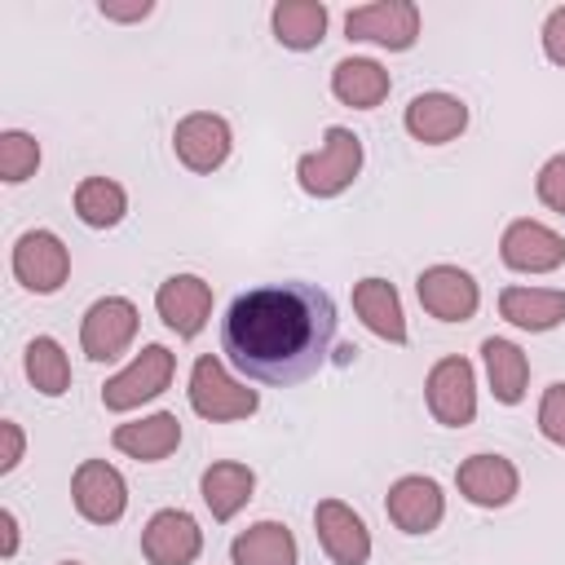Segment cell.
I'll return each instance as SVG.
<instances>
[{"mask_svg": "<svg viewBox=\"0 0 565 565\" xmlns=\"http://www.w3.org/2000/svg\"><path fill=\"white\" fill-rule=\"evenodd\" d=\"M335 344V305L313 282H265L243 291L225 322L221 349L243 380L256 384H300L309 380Z\"/></svg>", "mask_w": 565, "mask_h": 565, "instance_id": "cell-1", "label": "cell"}, {"mask_svg": "<svg viewBox=\"0 0 565 565\" xmlns=\"http://www.w3.org/2000/svg\"><path fill=\"white\" fill-rule=\"evenodd\" d=\"M358 172H362V141H358L353 128H340V124H331L322 132V146L309 150V154H300V163H296V181L313 199L344 194Z\"/></svg>", "mask_w": 565, "mask_h": 565, "instance_id": "cell-2", "label": "cell"}, {"mask_svg": "<svg viewBox=\"0 0 565 565\" xmlns=\"http://www.w3.org/2000/svg\"><path fill=\"white\" fill-rule=\"evenodd\" d=\"M190 406H194V415L221 424V419H247L260 406V397H256V388L230 380V371L212 353H203L190 371Z\"/></svg>", "mask_w": 565, "mask_h": 565, "instance_id": "cell-3", "label": "cell"}, {"mask_svg": "<svg viewBox=\"0 0 565 565\" xmlns=\"http://www.w3.org/2000/svg\"><path fill=\"white\" fill-rule=\"evenodd\" d=\"M172 366H177V362H172V353H168L163 344H146L119 375H110V380L102 384L106 411H132V406L159 397V393L172 384Z\"/></svg>", "mask_w": 565, "mask_h": 565, "instance_id": "cell-4", "label": "cell"}, {"mask_svg": "<svg viewBox=\"0 0 565 565\" xmlns=\"http://www.w3.org/2000/svg\"><path fill=\"white\" fill-rule=\"evenodd\" d=\"M424 397H428V411H433L437 424H446V428L472 424V415H477V375H472V362L468 358H441L428 371Z\"/></svg>", "mask_w": 565, "mask_h": 565, "instance_id": "cell-5", "label": "cell"}, {"mask_svg": "<svg viewBox=\"0 0 565 565\" xmlns=\"http://www.w3.org/2000/svg\"><path fill=\"white\" fill-rule=\"evenodd\" d=\"M349 40H371L384 49H411L419 35V4L411 0H375L362 9H349L344 18Z\"/></svg>", "mask_w": 565, "mask_h": 565, "instance_id": "cell-6", "label": "cell"}, {"mask_svg": "<svg viewBox=\"0 0 565 565\" xmlns=\"http://www.w3.org/2000/svg\"><path fill=\"white\" fill-rule=\"evenodd\" d=\"M71 274V252L62 247L57 234L49 230H26L18 243H13V278L26 287V291H57Z\"/></svg>", "mask_w": 565, "mask_h": 565, "instance_id": "cell-7", "label": "cell"}, {"mask_svg": "<svg viewBox=\"0 0 565 565\" xmlns=\"http://www.w3.org/2000/svg\"><path fill=\"white\" fill-rule=\"evenodd\" d=\"M137 335V305L124 296H106L97 305H88L84 322H79V344L93 362H110L119 358Z\"/></svg>", "mask_w": 565, "mask_h": 565, "instance_id": "cell-8", "label": "cell"}, {"mask_svg": "<svg viewBox=\"0 0 565 565\" xmlns=\"http://www.w3.org/2000/svg\"><path fill=\"white\" fill-rule=\"evenodd\" d=\"M499 256L508 269L516 274H552L556 265H565V238L556 230H547L543 221H512L499 238Z\"/></svg>", "mask_w": 565, "mask_h": 565, "instance_id": "cell-9", "label": "cell"}, {"mask_svg": "<svg viewBox=\"0 0 565 565\" xmlns=\"http://www.w3.org/2000/svg\"><path fill=\"white\" fill-rule=\"evenodd\" d=\"M71 494H75L79 516L93 525H115L128 508V486L106 459H84L71 477Z\"/></svg>", "mask_w": 565, "mask_h": 565, "instance_id": "cell-10", "label": "cell"}, {"mask_svg": "<svg viewBox=\"0 0 565 565\" xmlns=\"http://www.w3.org/2000/svg\"><path fill=\"white\" fill-rule=\"evenodd\" d=\"M230 124L212 110H194L172 128V150L190 172H216L230 159Z\"/></svg>", "mask_w": 565, "mask_h": 565, "instance_id": "cell-11", "label": "cell"}, {"mask_svg": "<svg viewBox=\"0 0 565 565\" xmlns=\"http://www.w3.org/2000/svg\"><path fill=\"white\" fill-rule=\"evenodd\" d=\"M415 291H419V305L433 318H441V322H468L477 313V305H481L477 278L468 269H459V265H433V269H424L419 282H415Z\"/></svg>", "mask_w": 565, "mask_h": 565, "instance_id": "cell-12", "label": "cell"}, {"mask_svg": "<svg viewBox=\"0 0 565 565\" xmlns=\"http://www.w3.org/2000/svg\"><path fill=\"white\" fill-rule=\"evenodd\" d=\"M203 547V530L190 512L181 508H163L146 521L141 530V552L150 565H190Z\"/></svg>", "mask_w": 565, "mask_h": 565, "instance_id": "cell-13", "label": "cell"}, {"mask_svg": "<svg viewBox=\"0 0 565 565\" xmlns=\"http://www.w3.org/2000/svg\"><path fill=\"white\" fill-rule=\"evenodd\" d=\"M313 530H318V543L322 552L335 561V565H366L371 556V534L362 525V516L340 503V499H322L313 508Z\"/></svg>", "mask_w": 565, "mask_h": 565, "instance_id": "cell-14", "label": "cell"}, {"mask_svg": "<svg viewBox=\"0 0 565 565\" xmlns=\"http://www.w3.org/2000/svg\"><path fill=\"white\" fill-rule=\"evenodd\" d=\"M154 309L177 335H199L212 318V287L199 274H172L159 282Z\"/></svg>", "mask_w": 565, "mask_h": 565, "instance_id": "cell-15", "label": "cell"}, {"mask_svg": "<svg viewBox=\"0 0 565 565\" xmlns=\"http://www.w3.org/2000/svg\"><path fill=\"white\" fill-rule=\"evenodd\" d=\"M384 508H388V521H393L397 530H406V534H428V530H437V521L446 516V494H441V486H437L433 477H402V481H393Z\"/></svg>", "mask_w": 565, "mask_h": 565, "instance_id": "cell-16", "label": "cell"}, {"mask_svg": "<svg viewBox=\"0 0 565 565\" xmlns=\"http://www.w3.org/2000/svg\"><path fill=\"white\" fill-rule=\"evenodd\" d=\"M455 481H459V494L468 503H477V508H503V503H512V494L521 486L512 459H503V455H472V459H463Z\"/></svg>", "mask_w": 565, "mask_h": 565, "instance_id": "cell-17", "label": "cell"}, {"mask_svg": "<svg viewBox=\"0 0 565 565\" xmlns=\"http://www.w3.org/2000/svg\"><path fill=\"white\" fill-rule=\"evenodd\" d=\"M468 128V106L450 93H419L406 106V132L424 146H441L455 141Z\"/></svg>", "mask_w": 565, "mask_h": 565, "instance_id": "cell-18", "label": "cell"}, {"mask_svg": "<svg viewBox=\"0 0 565 565\" xmlns=\"http://www.w3.org/2000/svg\"><path fill=\"white\" fill-rule=\"evenodd\" d=\"M499 313L521 331H552L565 322V291L561 287H503Z\"/></svg>", "mask_w": 565, "mask_h": 565, "instance_id": "cell-19", "label": "cell"}, {"mask_svg": "<svg viewBox=\"0 0 565 565\" xmlns=\"http://www.w3.org/2000/svg\"><path fill=\"white\" fill-rule=\"evenodd\" d=\"M331 93L353 110H375L388 97V71L375 57H344L331 71Z\"/></svg>", "mask_w": 565, "mask_h": 565, "instance_id": "cell-20", "label": "cell"}, {"mask_svg": "<svg viewBox=\"0 0 565 565\" xmlns=\"http://www.w3.org/2000/svg\"><path fill=\"white\" fill-rule=\"evenodd\" d=\"M353 309H358V318H362L380 340H393V344L406 340L402 300H397V291H393L388 278H362V282H353Z\"/></svg>", "mask_w": 565, "mask_h": 565, "instance_id": "cell-21", "label": "cell"}, {"mask_svg": "<svg viewBox=\"0 0 565 565\" xmlns=\"http://www.w3.org/2000/svg\"><path fill=\"white\" fill-rule=\"evenodd\" d=\"M177 441H181V419L172 411H159V415H146L137 424H119L115 428V446L124 455H132V459H146V463L168 459L177 450Z\"/></svg>", "mask_w": 565, "mask_h": 565, "instance_id": "cell-22", "label": "cell"}, {"mask_svg": "<svg viewBox=\"0 0 565 565\" xmlns=\"http://www.w3.org/2000/svg\"><path fill=\"white\" fill-rule=\"evenodd\" d=\"M234 565H296V539L282 521H256L230 543Z\"/></svg>", "mask_w": 565, "mask_h": 565, "instance_id": "cell-23", "label": "cell"}, {"mask_svg": "<svg viewBox=\"0 0 565 565\" xmlns=\"http://www.w3.org/2000/svg\"><path fill=\"white\" fill-rule=\"evenodd\" d=\"M481 358H486V375H490V393L503 402V406H516L525 397V384H530V362L525 353L503 340V335H490L481 340Z\"/></svg>", "mask_w": 565, "mask_h": 565, "instance_id": "cell-24", "label": "cell"}, {"mask_svg": "<svg viewBox=\"0 0 565 565\" xmlns=\"http://www.w3.org/2000/svg\"><path fill=\"white\" fill-rule=\"evenodd\" d=\"M199 490H203L207 512H212L216 521H230V516L252 499V490H256V472H252L247 463L225 459V463H212V468L203 472Z\"/></svg>", "mask_w": 565, "mask_h": 565, "instance_id": "cell-25", "label": "cell"}, {"mask_svg": "<svg viewBox=\"0 0 565 565\" xmlns=\"http://www.w3.org/2000/svg\"><path fill=\"white\" fill-rule=\"evenodd\" d=\"M269 22H274V35H278L282 49L305 53V49H318L322 35H327V4H318V0H282V4H274Z\"/></svg>", "mask_w": 565, "mask_h": 565, "instance_id": "cell-26", "label": "cell"}, {"mask_svg": "<svg viewBox=\"0 0 565 565\" xmlns=\"http://www.w3.org/2000/svg\"><path fill=\"white\" fill-rule=\"evenodd\" d=\"M75 212H79L84 225H93V230H110V225L124 221V212H128V194H124V185L110 181V177H84V181L75 185Z\"/></svg>", "mask_w": 565, "mask_h": 565, "instance_id": "cell-27", "label": "cell"}, {"mask_svg": "<svg viewBox=\"0 0 565 565\" xmlns=\"http://www.w3.org/2000/svg\"><path fill=\"white\" fill-rule=\"evenodd\" d=\"M26 375L49 397H57V393L71 388V362H66V353H62V344L53 335H35L26 344Z\"/></svg>", "mask_w": 565, "mask_h": 565, "instance_id": "cell-28", "label": "cell"}, {"mask_svg": "<svg viewBox=\"0 0 565 565\" xmlns=\"http://www.w3.org/2000/svg\"><path fill=\"white\" fill-rule=\"evenodd\" d=\"M35 168H40V141L31 132H18V128L0 132V177L9 185H18V181L35 177Z\"/></svg>", "mask_w": 565, "mask_h": 565, "instance_id": "cell-29", "label": "cell"}, {"mask_svg": "<svg viewBox=\"0 0 565 565\" xmlns=\"http://www.w3.org/2000/svg\"><path fill=\"white\" fill-rule=\"evenodd\" d=\"M539 433L556 446H565V384H552L539 402Z\"/></svg>", "mask_w": 565, "mask_h": 565, "instance_id": "cell-30", "label": "cell"}, {"mask_svg": "<svg viewBox=\"0 0 565 565\" xmlns=\"http://www.w3.org/2000/svg\"><path fill=\"white\" fill-rule=\"evenodd\" d=\"M534 190H539V199H543L552 212H561V216H565V154H552V159L539 168Z\"/></svg>", "mask_w": 565, "mask_h": 565, "instance_id": "cell-31", "label": "cell"}, {"mask_svg": "<svg viewBox=\"0 0 565 565\" xmlns=\"http://www.w3.org/2000/svg\"><path fill=\"white\" fill-rule=\"evenodd\" d=\"M543 53H547L556 66H565V4L552 9L547 22H543Z\"/></svg>", "mask_w": 565, "mask_h": 565, "instance_id": "cell-32", "label": "cell"}, {"mask_svg": "<svg viewBox=\"0 0 565 565\" xmlns=\"http://www.w3.org/2000/svg\"><path fill=\"white\" fill-rule=\"evenodd\" d=\"M97 9H102V18H110V22H141V18H146L154 4H150V0H132V4H119V0H102Z\"/></svg>", "mask_w": 565, "mask_h": 565, "instance_id": "cell-33", "label": "cell"}, {"mask_svg": "<svg viewBox=\"0 0 565 565\" xmlns=\"http://www.w3.org/2000/svg\"><path fill=\"white\" fill-rule=\"evenodd\" d=\"M0 437H4V455H0V472H13L22 459V428L13 419H0Z\"/></svg>", "mask_w": 565, "mask_h": 565, "instance_id": "cell-34", "label": "cell"}, {"mask_svg": "<svg viewBox=\"0 0 565 565\" xmlns=\"http://www.w3.org/2000/svg\"><path fill=\"white\" fill-rule=\"evenodd\" d=\"M0 530H4V543H0V556H13L18 552V516L4 508L0 512Z\"/></svg>", "mask_w": 565, "mask_h": 565, "instance_id": "cell-35", "label": "cell"}, {"mask_svg": "<svg viewBox=\"0 0 565 565\" xmlns=\"http://www.w3.org/2000/svg\"><path fill=\"white\" fill-rule=\"evenodd\" d=\"M62 565H79V561H62Z\"/></svg>", "mask_w": 565, "mask_h": 565, "instance_id": "cell-36", "label": "cell"}]
</instances>
